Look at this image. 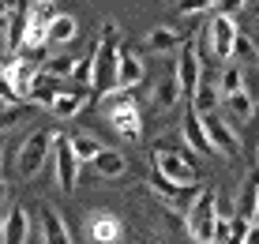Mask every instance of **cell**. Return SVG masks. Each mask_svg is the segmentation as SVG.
I'll return each instance as SVG.
<instances>
[{
    "label": "cell",
    "instance_id": "6da1fadb",
    "mask_svg": "<svg viewBox=\"0 0 259 244\" xmlns=\"http://www.w3.org/2000/svg\"><path fill=\"white\" fill-rule=\"evenodd\" d=\"M218 188H199V199L184 214V229L195 244H214L218 237Z\"/></svg>",
    "mask_w": 259,
    "mask_h": 244
},
{
    "label": "cell",
    "instance_id": "7a4b0ae2",
    "mask_svg": "<svg viewBox=\"0 0 259 244\" xmlns=\"http://www.w3.org/2000/svg\"><path fill=\"white\" fill-rule=\"evenodd\" d=\"M53 143H57V132H53V128H38V132L23 135L19 158H15V173H19V177L41 173V166L53 158Z\"/></svg>",
    "mask_w": 259,
    "mask_h": 244
},
{
    "label": "cell",
    "instance_id": "3957f363",
    "mask_svg": "<svg viewBox=\"0 0 259 244\" xmlns=\"http://www.w3.org/2000/svg\"><path fill=\"white\" fill-rule=\"evenodd\" d=\"M177 79H181V94H184V105L195 102V90L203 83V53H199V42L195 38H184L181 53H177Z\"/></svg>",
    "mask_w": 259,
    "mask_h": 244
},
{
    "label": "cell",
    "instance_id": "277c9868",
    "mask_svg": "<svg viewBox=\"0 0 259 244\" xmlns=\"http://www.w3.org/2000/svg\"><path fill=\"white\" fill-rule=\"evenodd\" d=\"M203 38L210 42V53L226 64H233V53H237V38H240V26L233 15H210L203 23Z\"/></svg>",
    "mask_w": 259,
    "mask_h": 244
},
{
    "label": "cell",
    "instance_id": "5b68a950",
    "mask_svg": "<svg viewBox=\"0 0 259 244\" xmlns=\"http://www.w3.org/2000/svg\"><path fill=\"white\" fill-rule=\"evenodd\" d=\"M154 169L165 173L173 184H199V169H195L192 150H154Z\"/></svg>",
    "mask_w": 259,
    "mask_h": 244
},
{
    "label": "cell",
    "instance_id": "8992f818",
    "mask_svg": "<svg viewBox=\"0 0 259 244\" xmlns=\"http://www.w3.org/2000/svg\"><path fill=\"white\" fill-rule=\"evenodd\" d=\"M53 166H57V184L60 192H75L79 184V166L83 161L75 158V150H71V135L57 132V143H53Z\"/></svg>",
    "mask_w": 259,
    "mask_h": 244
},
{
    "label": "cell",
    "instance_id": "52a82bcc",
    "mask_svg": "<svg viewBox=\"0 0 259 244\" xmlns=\"http://www.w3.org/2000/svg\"><path fill=\"white\" fill-rule=\"evenodd\" d=\"M203 128L222 158H240V132L233 128V120H226L222 113H203Z\"/></svg>",
    "mask_w": 259,
    "mask_h": 244
},
{
    "label": "cell",
    "instance_id": "ba28073f",
    "mask_svg": "<svg viewBox=\"0 0 259 244\" xmlns=\"http://www.w3.org/2000/svg\"><path fill=\"white\" fill-rule=\"evenodd\" d=\"M181 139H184V147H188L195 158H214V154H218L214 143H210V135H207V128H203V113L195 109V105H184Z\"/></svg>",
    "mask_w": 259,
    "mask_h": 244
},
{
    "label": "cell",
    "instance_id": "9c48e42d",
    "mask_svg": "<svg viewBox=\"0 0 259 244\" xmlns=\"http://www.w3.org/2000/svg\"><path fill=\"white\" fill-rule=\"evenodd\" d=\"M105 113H109V124L128 143H139L143 139V109H139V98H132V102H124V105H113V109H105Z\"/></svg>",
    "mask_w": 259,
    "mask_h": 244
},
{
    "label": "cell",
    "instance_id": "30bf717a",
    "mask_svg": "<svg viewBox=\"0 0 259 244\" xmlns=\"http://www.w3.org/2000/svg\"><path fill=\"white\" fill-rule=\"evenodd\" d=\"M94 102H98V94H94V90H87V87L60 90V98H57V105H53V113H57L60 120H71L75 113H83L87 105H94Z\"/></svg>",
    "mask_w": 259,
    "mask_h": 244
},
{
    "label": "cell",
    "instance_id": "8fae6325",
    "mask_svg": "<svg viewBox=\"0 0 259 244\" xmlns=\"http://www.w3.org/2000/svg\"><path fill=\"white\" fill-rule=\"evenodd\" d=\"M0 244H30V211L26 207H12L4 214V237Z\"/></svg>",
    "mask_w": 259,
    "mask_h": 244
},
{
    "label": "cell",
    "instance_id": "7c38bea8",
    "mask_svg": "<svg viewBox=\"0 0 259 244\" xmlns=\"http://www.w3.org/2000/svg\"><path fill=\"white\" fill-rule=\"evenodd\" d=\"M143 79H147V68H143L139 53H132L128 45H120V68H117V87L124 90H136Z\"/></svg>",
    "mask_w": 259,
    "mask_h": 244
},
{
    "label": "cell",
    "instance_id": "4fadbf2b",
    "mask_svg": "<svg viewBox=\"0 0 259 244\" xmlns=\"http://www.w3.org/2000/svg\"><path fill=\"white\" fill-rule=\"evenodd\" d=\"M87 233H91V240H94V244H117V240H120V233H124V225H120L117 214L102 211V214H94V218L87 222Z\"/></svg>",
    "mask_w": 259,
    "mask_h": 244
},
{
    "label": "cell",
    "instance_id": "5bb4252c",
    "mask_svg": "<svg viewBox=\"0 0 259 244\" xmlns=\"http://www.w3.org/2000/svg\"><path fill=\"white\" fill-rule=\"evenodd\" d=\"M38 214H41V218H38L41 222V240H46V244H71V233H68L64 218H60L49 203H38Z\"/></svg>",
    "mask_w": 259,
    "mask_h": 244
},
{
    "label": "cell",
    "instance_id": "9a60e30c",
    "mask_svg": "<svg viewBox=\"0 0 259 244\" xmlns=\"http://www.w3.org/2000/svg\"><path fill=\"white\" fill-rule=\"evenodd\" d=\"M177 102H184L181 79H177V71H165V75L154 83V109H158V113H169Z\"/></svg>",
    "mask_w": 259,
    "mask_h": 244
},
{
    "label": "cell",
    "instance_id": "2e32d148",
    "mask_svg": "<svg viewBox=\"0 0 259 244\" xmlns=\"http://www.w3.org/2000/svg\"><path fill=\"white\" fill-rule=\"evenodd\" d=\"M60 90H64V87H60V79H53V75L41 71V75L34 79L26 102H30V105H41V109H53V105H57V98H60Z\"/></svg>",
    "mask_w": 259,
    "mask_h": 244
},
{
    "label": "cell",
    "instance_id": "e0dca14e",
    "mask_svg": "<svg viewBox=\"0 0 259 244\" xmlns=\"http://www.w3.org/2000/svg\"><path fill=\"white\" fill-rule=\"evenodd\" d=\"M75 38H79L75 15H53V23H49V49H57V45H71Z\"/></svg>",
    "mask_w": 259,
    "mask_h": 244
},
{
    "label": "cell",
    "instance_id": "ac0fdd59",
    "mask_svg": "<svg viewBox=\"0 0 259 244\" xmlns=\"http://www.w3.org/2000/svg\"><path fill=\"white\" fill-rule=\"evenodd\" d=\"M259 207V169L244 177V184H240V195H237V214L240 218H252Z\"/></svg>",
    "mask_w": 259,
    "mask_h": 244
},
{
    "label": "cell",
    "instance_id": "d6986e66",
    "mask_svg": "<svg viewBox=\"0 0 259 244\" xmlns=\"http://www.w3.org/2000/svg\"><path fill=\"white\" fill-rule=\"evenodd\" d=\"M181 34L173 30V26H154V30L147 34V49L150 53H181Z\"/></svg>",
    "mask_w": 259,
    "mask_h": 244
},
{
    "label": "cell",
    "instance_id": "ffe728a7",
    "mask_svg": "<svg viewBox=\"0 0 259 244\" xmlns=\"http://www.w3.org/2000/svg\"><path fill=\"white\" fill-rule=\"evenodd\" d=\"M94 169H98V173H102L105 180H113V177H124V173H128V158H124L120 150H109V147H105L102 154L94 158Z\"/></svg>",
    "mask_w": 259,
    "mask_h": 244
},
{
    "label": "cell",
    "instance_id": "44dd1931",
    "mask_svg": "<svg viewBox=\"0 0 259 244\" xmlns=\"http://www.w3.org/2000/svg\"><path fill=\"white\" fill-rule=\"evenodd\" d=\"M222 105H226L229 116H237V120H252V113H255V102H252V94H248V87L237 90V94H229V98H222Z\"/></svg>",
    "mask_w": 259,
    "mask_h": 244
},
{
    "label": "cell",
    "instance_id": "7402d4cb",
    "mask_svg": "<svg viewBox=\"0 0 259 244\" xmlns=\"http://www.w3.org/2000/svg\"><path fill=\"white\" fill-rule=\"evenodd\" d=\"M237 90H244V68L237 64H226L222 68V79H218V94L222 98H229V94H237Z\"/></svg>",
    "mask_w": 259,
    "mask_h": 244
},
{
    "label": "cell",
    "instance_id": "603a6c76",
    "mask_svg": "<svg viewBox=\"0 0 259 244\" xmlns=\"http://www.w3.org/2000/svg\"><path fill=\"white\" fill-rule=\"evenodd\" d=\"M218 87L210 83L207 75H203V83H199V90H195V102H188V105H195L199 113H218Z\"/></svg>",
    "mask_w": 259,
    "mask_h": 244
},
{
    "label": "cell",
    "instance_id": "cb8c5ba5",
    "mask_svg": "<svg viewBox=\"0 0 259 244\" xmlns=\"http://www.w3.org/2000/svg\"><path fill=\"white\" fill-rule=\"evenodd\" d=\"M46 75L53 79H71V71H75V57H64V53H49V60H46Z\"/></svg>",
    "mask_w": 259,
    "mask_h": 244
},
{
    "label": "cell",
    "instance_id": "d4e9b609",
    "mask_svg": "<svg viewBox=\"0 0 259 244\" xmlns=\"http://www.w3.org/2000/svg\"><path fill=\"white\" fill-rule=\"evenodd\" d=\"M71 150H75V158H79V161H94L105 147L94 139V135H71Z\"/></svg>",
    "mask_w": 259,
    "mask_h": 244
},
{
    "label": "cell",
    "instance_id": "484cf974",
    "mask_svg": "<svg viewBox=\"0 0 259 244\" xmlns=\"http://www.w3.org/2000/svg\"><path fill=\"white\" fill-rule=\"evenodd\" d=\"M248 233H252V218H237L229 222V237H226V244H248Z\"/></svg>",
    "mask_w": 259,
    "mask_h": 244
},
{
    "label": "cell",
    "instance_id": "4316f807",
    "mask_svg": "<svg viewBox=\"0 0 259 244\" xmlns=\"http://www.w3.org/2000/svg\"><path fill=\"white\" fill-rule=\"evenodd\" d=\"M26 116V105H8V109H0V135L4 132H12L15 124H19Z\"/></svg>",
    "mask_w": 259,
    "mask_h": 244
},
{
    "label": "cell",
    "instance_id": "83f0119b",
    "mask_svg": "<svg viewBox=\"0 0 259 244\" xmlns=\"http://www.w3.org/2000/svg\"><path fill=\"white\" fill-rule=\"evenodd\" d=\"M203 8H214V0H177V12L181 15H199Z\"/></svg>",
    "mask_w": 259,
    "mask_h": 244
},
{
    "label": "cell",
    "instance_id": "f1b7e54d",
    "mask_svg": "<svg viewBox=\"0 0 259 244\" xmlns=\"http://www.w3.org/2000/svg\"><path fill=\"white\" fill-rule=\"evenodd\" d=\"M237 60H248V57H259V49L252 45V38H248V34H240L237 38V53H233Z\"/></svg>",
    "mask_w": 259,
    "mask_h": 244
},
{
    "label": "cell",
    "instance_id": "f546056e",
    "mask_svg": "<svg viewBox=\"0 0 259 244\" xmlns=\"http://www.w3.org/2000/svg\"><path fill=\"white\" fill-rule=\"evenodd\" d=\"M248 0H214V15H237Z\"/></svg>",
    "mask_w": 259,
    "mask_h": 244
},
{
    "label": "cell",
    "instance_id": "4dcf8cb0",
    "mask_svg": "<svg viewBox=\"0 0 259 244\" xmlns=\"http://www.w3.org/2000/svg\"><path fill=\"white\" fill-rule=\"evenodd\" d=\"M12 4H15V0H0V23H8V15H12Z\"/></svg>",
    "mask_w": 259,
    "mask_h": 244
},
{
    "label": "cell",
    "instance_id": "1f68e13d",
    "mask_svg": "<svg viewBox=\"0 0 259 244\" xmlns=\"http://www.w3.org/2000/svg\"><path fill=\"white\" fill-rule=\"evenodd\" d=\"M4 203H8V180L0 177V207H4Z\"/></svg>",
    "mask_w": 259,
    "mask_h": 244
},
{
    "label": "cell",
    "instance_id": "d6a6232c",
    "mask_svg": "<svg viewBox=\"0 0 259 244\" xmlns=\"http://www.w3.org/2000/svg\"><path fill=\"white\" fill-rule=\"evenodd\" d=\"M248 244H259V225H252V233H248Z\"/></svg>",
    "mask_w": 259,
    "mask_h": 244
},
{
    "label": "cell",
    "instance_id": "836d02e7",
    "mask_svg": "<svg viewBox=\"0 0 259 244\" xmlns=\"http://www.w3.org/2000/svg\"><path fill=\"white\" fill-rule=\"evenodd\" d=\"M252 225H259V207H255V214H252Z\"/></svg>",
    "mask_w": 259,
    "mask_h": 244
},
{
    "label": "cell",
    "instance_id": "e575fe53",
    "mask_svg": "<svg viewBox=\"0 0 259 244\" xmlns=\"http://www.w3.org/2000/svg\"><path fill=\"white\" fill-rule=\"evenodd\" d=\"M0 150H4V135H0ZM0 161H4V158H0Z\"/></svg>",
    "mask_w": 259,
    "mask_h": 244
},
{
    "label": "cell",
    "instance_id": "d590c367",
    "mask_svg": "<svg viewBox=\"0 0 259 244\" xmlns=\"http://www.w3.org/2000/svg\"><path fill=\"white\" fill-rule=\"evenodd\" d=\"M0 109H8V105H4V98H0Z\"/></svg>",
    "mask_w": 259,
    "mask_h": 244
},
{
    "label": "cell",
    "instance_id": "8d00e7d4",
    "mask_svg": "<svg viewBox=\"0 0 259 244\" xmlns=\"http://www.w3.org/2000/svg\"><path fill=\"white\" fill-rule=\"evenodd\" d=\"M38 4H53V0H38Z\"/></svg>",
    "mask_w": 259,
    "mask_h": 244
},
{
    "label": "cell",
    "instance_id": "74e56055",
    "mask_svg": "<svg viewBox=\"0 0 259 244\" xmlns=\"http://www.w3.org/2000/svg\"><path fill=\"white\" fill-rule=\"evenodd\" d=\"M255 60H259V57H255Z\"/></svg>",
    "mask_w": 259,
    "mask_h": 244
}]
</instances>
